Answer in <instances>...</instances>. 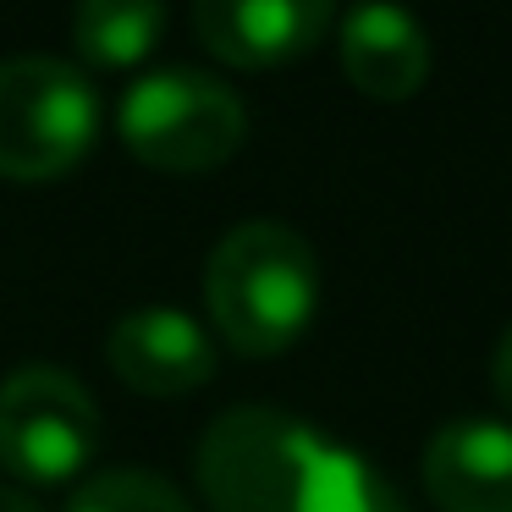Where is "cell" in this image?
Returning a JSON list of instances; mask_svg holds the SVG:
<instances>
[{
  "mask_svg": "<svg viewBox=\"0 0 512 512\" xmlns=\"http://www.w3.org/2000/svg\"><path fill=\"white\" fill-rule=\"evenodd\" d=\"M424 490L441 512H512V424L452 419L424 446Z\"/></svg>",
  "mask_w": 512,
  "mask_h": 512,
  "instance_id": "8",
  "label": "cell"
},
{
  "mask_svg": "<svg viewBox=\"0 0 512 512\" xmlns=\"http://www.w3.org/2000/svg\"><path fill=\"white\" fill-rule=\"evenodd\" d=\"M100 138V94L61 56H0V177H67Z\"/></svg>",
  "mask_w": 512,
  "mask_h": 512,
  "instance_id": "4",
  "label": "cell"
},
{
  "mask_svg": "<svg viewBox=\"0 0 512 512\" xmlns=\"http://www.w3.org/2000/svg\"><path fill=\"white\" fill-rule=\"evenodd\" d=\"M193 28L221 61L259 72L314 50L336 28V12L325 0H199Z\"/></svg>",
  "mask_w": 512,
  "mask_h": 512,
  "instance_id": "7",
  "label": "cell"
},
{
  "mask_svg": "<svg viewBox=\"0 0 512 512\" xmlns=\"http://www.w3.org/2000/svg\"><path fill=\"white\" fill-rule=\"evenodd\" d=\"M116 133L127 155L149 171L199 177L215 171L243 149L248 105L226 89L215 72L199 67H160L144 72L116 105Z\"/></svg>",
  "mask_w": 512,
  "mask_h": 512,
  "instance_id": "3",
  "label": "cell"
},
{
  "mask_svg": "<svg viewBox=\"0 0 512 512\" xmlns=\"http://www.w3.org/2000/svg\"><path fill=\"white\" fill-rule=\"evenodd\" d=\"M490 375H496V397L512 408V325H507V336L496 342V364H490Z\"/></svg>",
  "mask_w": 512,
  "mask_h": 512,
  "instance_id": "12",
  "label": "cell"
},
{
  "mask_svg": "<svg viewBox=\"0 0 512 512\" xmlns=\"http://www.w3.org/2000/svg\"><path fill=\"white\" fill-rule=\"evenodd\" d=\"M67 512H193V501L155 468H105L72 490Z\"/></svg>",
  "mask_w": 512,
  "mask_h": 512,
  "instance_id": "11",
  "label": "cell"
},
{
  "mask_svg": "<svg viewBox=\"0 0 512 512\" xmlns=\"http://www.w3.org/2000/svg\"><path fill=\"white\" fill-rule=\"evenodd\" d=\"M199 485L215 512H397L353 452L281 408H232L199 441Z\"/></svg>",
  "mask_w": 512,
  "mask_h": 512,
  "instance_id": "1",
  "label": "cell"
},
{
  "mask_svg": "<svg viewBox=\"0 0 512 512\" xmlns=\"http://www.w3.org/2000/svg\"><path fill=\"white\" fill-rule=\"evenodd\" d=\"M0 512H45L23 485H0Z\"/></svg>",
  "mask_w": 512,
  "mask_h": 512,
  "instance_id": "13",
  "label": "cell"
},
{
  "mask_svg": "<svg viewBox=\"0 0 512 512\" xmlns=\"http://www.w3.org/2000/svg\"><path fill=\"white\" fill-rule=\"evenodd\" d=\"M100 446V408L78 375L23 364L0 380V468L23 485H67Z\"/></svg>",
  "mask_w": 512,
  "mask_h": 512,
  "instance_id": "5",
  "label": "cell"
},
{
  "mask_svg": "<svg viewBox=\"0 0 512 512\" xmlns=\"http://www.w3.org/2000/svg\"><path fill=\"white\" fill-rule=\"evenodd\" d=\"M204 309L226 347L276 358L309 331L320 309L314 243L287 221H237L204 265Z\"/></svg>",
  "mask_w": 512,
  "mask_h": 512,
  "instance_id": "2",
  "label": "cell"
},
{
  "mask_svg": "<svg viewBox=\"0 0 512 512\" xmlns=\"http://www.w3.org/2000/svg\"><path fill=\"white\" fill-rule=\"evenodd\" d=\"M342 72L369 100H408L430 78V34L408 6H353L336 17Z\"/></svg>",
  "mask_w": 512,
  "mask_h": 512,
  "instance_id": "9",
  "label": "cell"
},
{
  "mask_svg": "<svg viewBox=\"0 0 512 512\" xmlns=\"http://www.w3.org/2000/svg\"><path fill=\"white\" fill-rule=\"evenodd\" d=\"M111 369L144 397H182L215 375V342L193 314L171 303H144L127 309L105 336Z\"/></svg>",
  "mask_w": 512,
  "mask_h": 512,
  "instance_id": "6",
  "label": "cell"
},
{
  "mask_svg": "<svg viewBox=\"0 0 512 512\" xmlns=\"http://www.w3.org/2000/svg\"><path fill=\"white\" fill-rule=\"evenodd\" d=\"M166 34L160 0H83L72 12V45L100 67H133Z\"/></svg>",
  "mask_w": 512,
  "mask_h": 512,
  "instance_id": "10",
  "label": "cell"
},
{
  "mask_svg": "<svg viewBox=\"0 0 512 512\" xmlns=\"http://www.w3.org/2000/svg\"><path fill=\"white\" fill-rule=\"evenodd\" d=\"M397 512H402V507H397Z\"/></svg>",
  "mask_w": 512,
  "mask_h": 512,
  "instance_id": "14",
  "label": "cell"
}]
</instances>
